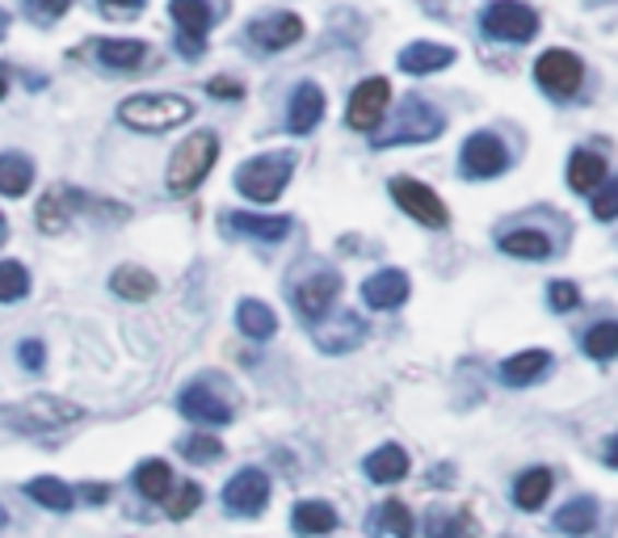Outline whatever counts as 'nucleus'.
<instances>
[{"label": "nucleus", "instance_id": "1", "mask_svg": "<svg viewBox=\"0 0 618 538\" xmlns=\"http://www.w3.org/2000/svg\"><path fill=\"white\" fill-rule=\"evenodd\" d=\"M215 161H219V134L215 131H194L177 143V152H173V161H168L164 182H168V189H173L177 198H186V194H194V189L207 182V173L215 168Z\"/></svg>", "mask_w": 618, "mask_h": 538}, {"label": "nucleus", "instance_id": "2", "mask_svg": "<svg viewBox=\"0 0 618 538\" xmlns=\"http://www.w3.org/2000/svg\"><path fill=\"white\" fill-rule=\"evenodd\" d=\"M118 118L135 127V131H168V127H182L194 118V102L182 97V93H139V97H127L118 106Z\"/></svg>", "mask_w": 618, "mask_h": 538}, {"label": "nucleus", "instance_id": "3", "mask_svg": "<svg viewBox=\"0 0 618 538\" xmlns=\"http://www.w3.org/2000/svg\"><path fill=\"white\" fill-rule=\"evenodd\" d=\"M295 173V156L291 152H266V156H253L236 168V189L253 202H273L287 182Z\"/></svg>", "mask_w": 618, "mask_h": 538}, {"label": "nucleus", "instance_id": "4", "mask_svg": "<svg viewBox=\"0 0 618 538\" xmlns=\"http://www.w3.org/2000/svg\"><path fill=\"white\" fill-rule=\"evenodd\" d=\"M480 26L497 43H530L538 34V13L522 0H492L480 13Z\"/></svg>", "mask_w": 618, "mask_h": 538}, {"label": "nucleus", "instance_id": "5", "mask_svg": "<svg viewBox=\"0 0 618 538\" xmlns=\"http://www.w3.org/2000/svg\"><path fill=\"white\" fill-rule=\"evenodd\" d=\"M392 198H396V207H400L404 215H412L417 223H425V227H446L451 223L446 202L425 182H417V177H392Z\"/></svg>", "mask_w": 618, "mask_h": 538}, {"label": "nucleus", "instance_id": "6", "mask_svg": "<svg viewBox=\"0 0 618 538\" xmlns=\"http://www.w3.org/2000/svg\"><path fill=\"white\" fill-rule=\"evenodd\" d=\"M535 81H538V89H547L551 97H572V93L581 89V81H585V63H581V55L576 51L551 47V51L538 55Z\"/></svg>", "mask_w": 618, "mask_h": 538}, {"label": "nucleus", "instance_id": "7", "mask_svg": "<svg viewBox=\"0 0 618 538\" xmlns=\"http://www.w3.org/2000/svg\"><path fill=\"white\" fill-rule=\"evenodd\" d=\"M13 425H22L26 433H47V430H63V425H72L77 417H81V408L68 400H55V396H34L26 400L22 408H13V412H4Z\"/></svg>", "mask_w": 618, "mask_h": 538}, {"label": "nucleus", "instance_id": "8", "mask_svg": "<svg viewBox=\"0 0 618 538\" xmlns=\"http://www.w3.org/2000/svg\"><path fill=\"white\" fill-rule=\"evenodd\" d=\"M387 106H392V84L383 81V77H371V81H362L353 89L346 122H350L353 131H375L378 122H383V114H387Z\"/></svg>", "mask_w": 618, "mask_h": 538}, {"label": "nucleus", "instance_id": "9", "mask_svg": "<svg viewBox=\"0 0 618 538\" xmlns=\"http://www.w3.org/2000/svg\"><path fill=\"white\" fill-rule=\"evenodd\" d=\"M269 501V476L261 467H244L241 476H232L223 488V505L241 517H257Z\"/></svg>", "mask_w": 618, "mask_h": 538}, {"label": "nucleus", "instance_id": "10", "mask_svg": "<svg viewBox=\"0 0 618 538\" xmlns=\"http://www.w3.org/2000/svg\"><path fill=\"white\" fill-rule=\"evenodd\" d=\"M463 168L471 177H501L510 168V152L492 131H476L463 143Z\"/></svg>", "mask_w": 618, "mask_h": 538}, {"label": "nucleus", "instance_id": "11", "mask_svg": "<svg viewBox=\"0 0 618 538\" xmlns=\"http://www.w3.org/2000/svg\"><path fill=\"white\" fill-rule=\"evenodd\" d=\"M337 295H341V273H333V269L312 273L307 282H299V286H295L299 316H303V320H324V316L333 312Z\"/></svg>", "mask_w": 618, "mask_h": 538}, {"label": "nucleus", "instance_id": "12", "mask_svg": "<svg viewBox=\"0 0 618 538\" xmlns=\"http://www.w3.org/2000/svg\"><path fill=\"white\" fill-rule=\"evenodd\" d=\"M248 38L257 47H266V51H287V47H295L299 38H303V22H299L295 13H269V17H257L248 26Z\"/></svg>", "mask_w": 618, "mask_h": 538}, {"label": "nucleus", "instance_id": "13", "mask_svg": "<svg viewBox=\"0 0 618 538\" xmlns=\"http://www.w3.org/2000/svg\"><path fill=\"white\" fill-rule=\"evenodd\" d=\"M177 408L186 412L189 421H202V425H228V421H232V404L223 400L219 391H211L207 383H194V387H186Z\"/></svg>", "mask_w": 618, "mask_h": 538}, {"label": "nucleus", "instance_id": "14", "mask_svg": "<svg viewBox=\"0 0 618 538\" xmlns=\"http://www.w3.org/2000/svg\"><path fill=\"white\" fill-rule=\"evenodd\" d=\"M320 118H324V89L320 84H312V81H303L291 93V109H287V127L295 134H307V131H316L320 127Z\"/></svg>", "mask_w": 618, "mask_h": 538}, {"label": "nucleus", "instance_id": "15", "mask_svg": "<svg viewBox=\"0 0 618 538\" xmlns=\"http://www.w3.org/2000/svg\"><path fill=\"white\" fill-rule=\"evenodd\" d=\"M362 299L375 307V312H392L408 299V273L400 269H378L362 282Z\"/></svg>", "mask_w": 618, "mask_h": 538}, {"label": "nucleus", "instance_id": "16", "mask_svg": "<svg viewBox=\"0 0 618 538\" xmlns=\"http://www.w3.org/2000/svg\"><path fill=\"white\" fill-rule=\"evenodd\" d=\"M451 63H455V47H446V43H408L400 51V68L408 77H430Z\"/></svg>", "mask_w": 618, "mask_h": 538}, {"label": "nucleus", "instance_id": "17", "mask_svg": "<svg viewBox=\"0 0 618 538\" xmlns=\"http://www.w3.org/2000/svg\"><path fill=\"white\" fill-rule=\"evenodd\" d=\"M72 207H77V194H68L63 186H51L47 189V198H38V227L43 232H68V223H72Z\"/></svg>", "mask_w": 618, "mask_h": 538}, {"label": "nucleus", "instance_id": "18", "mask_svg": "<svg viewBox=\"0 0 618 538\" xmlns=\"http://www.w3.org/2000/svg\"><path fill=\"white\" fill-rule=\"evenodd\" d=\"M602 182H606V161L597 152H590V148H576L568 156V186L576 189V194H593Z\"/></svg>", "mask_w": 618, "mask_h": 538}, {"label": "nucleus", "instance_id": "19", "mask_svg": "<svg viewBox=\"0 0 618 538\" xmlns=\"http://www.w3.org/2000/svg\"><path fill=\"white\" fill-rule=\"evenodd\" d=\"M366 476L375 480V484H400L404 476H408V455H404V446H378V451H371L366 455Z\"/></svg>", "mask_w": 618, "mask_h": 538}, {"label": "nucleus", "instance_id": "20", "mask_svg": "<svg viewBox=\"0 0 618 538\" xmlns=\"http://www.w3.org/2000/svg\"><path fill=\"white\" fill-rule=\"evenodd\" d=\"M551 366V353L547 350H526V353H513L501 362V378L510 383V387H526V383H535L543 378V371Z\"/></svg>", "mask_w": 618, "mask_h": 538}, {"label": "nucleus", "instance_id": "21", "mask_svg": "<svg viewBox=\"0 0 618 538\" xmlns=\"http://www.w3.org/2000/svg\"><path fill=\"white\" fill-rule=\"evenodd\" d=\"M236 324H241L244 337H253V341H269L278 332V316H273V307L261 303V299H244L241 307H236Z\"/></svg>", "mask_w": 618, "mask_h": 538}, {"label": "nucleus", "instance_id": "22", "mask_svg": "<svg viewBox=\"0 0 618 538\" xmlns=\"http://www.w3.org/2000/svg\"><path fill=\"white\" fill-rule=\"evenodd\" d=\"M34 186V164L22 152H0V194L4 198H22Z\"/></svg>", "mask_w": 618, "mask_h": 538}, {"label": "nucleus", "instance_id": "23", "mask_svg": "<svg viewBox=\"0 0 618 538\" xmlns=\"http://www.w3.org/2000/svg\"><path fill=\"white\" fill-rule=\"evenodd\" d=\"M551 484H556V476H551L547 467H530V471L517 480V488H513V505L526 513L543 510V501L551 496Z\"/></svg>", "mask_w": 618, "mask_h": 538}, {"label": "nucleus", "instance_id": "24", "mask_svg": "<svg viewBox=\"0 0 618 538\" xmlns=\"http://www.w3.org/2000/svg\"><path fill=\"white\" fill-rule=\"evenodd\" d=\"M109 291L118 299H131V303H139V299H152L156 295V278L148 273L143 266H118L114 269V278H109Z\"/></svg>", "mask_w": 618, "mask_h": 538}, {"label": "nucleus", "instance_id": "25", "mask_svg": "<svg viewBox=\"0 0 618 538\" xmlns=\"http://www.w3.org/2000/svg\"><path fill=\"white\" fill-rule=\"evenodd\" d=\"M26 496L30 501H38L43 510H72L77 505V488H68L63 480H55V476H38V480H30L26 484Z\"/></svg>", "mask_w": 618, "mask_h": 538}, {"label": "nucleus", "instance_id": "26", "mask_svg": "<svg viewBox=\"0 0 618 538\" xmlns=\"http://www.w3.org/2000/svg\"><path fill=\"white\" fill-rule=\"evenodd\" d=\"M438 131H442V114L430 106H421V102H408L400 134H392L387 143H400V139H433Z\"/></svg>", "mask_w": 618, "mask_h": 538}, {"label": "nucleus", "instance_id": "27", "mask_svg": "<svg viewBox=\"0 0 618 538\" xmlns=\"http://www.w3.org/2000/svg\"><path fill=\"white\" fill-rule=\"evenodd\" d=\"M593 522H597V505L590 496H576V501H568L564 510L556 513V530L568 538H585L593 530Z\"/></svg>", "mask_w": 618, "mask_h": 538}, {"label": "nucleus", "instance_id": "28", "mask_svg": "<svg viewBox=\"0 0 618 538\" xmlns=\"http://www.w3.org/2000/svg\"><path fill=\"white\" fill-rule=\"evenodd\" d=\"M291 522H295L299 535H328V530H337V510L324 501H299Z\"/></svg>", "mask_w": 618, "mask_h": 538}, {"label": "nucleus", "instance_id": "29", "mask_svg": "<svg viewBox=\"0 0 618 538\" xmlns=\"http://www.w3.org/2000/svg\"><path fill=\"white\" fill-rule=\"evenodd\" d=\"M168 13L177 17V26L186 30V43L194 47L207 26H211V9H207V0H168Z\"/></svg>", "mask_w": 618, "mask_h": 538}, {"label": "nucleus", "instance_id": "30", "mask_svg": "<svg viewBox=\"0 0 618 538\" xmlns=\"http://www.w3.org/2000/svg\"><path fill=\"white\" fill-rule=\"evenodd\" d=\"M501 253L526 257V261H543V257H551V241L543 232H535V227H517V232L501 236Z\"/></svg>", "mask_w": 618, "mask_h": 538}, {"label": "nucleus", "instance_id": "31", "mask_svg": "<svg viewBox=\"0 0 618 538\" xmlns=\"http://www.w3.org/2000/svg\"><path fill=\"white\" fill-rule=\"evenodd\" d=\"M135 488H139L143 496H152V501H164V496L173 492V467L161 463V458L139 463V471H135Z\"/></svg>", "mask_w": 618, "mask_h": 538}, {"label": "nucleus", "instance_id": "32", "mask_svg": "<svg viewBox=\"0 0 618 538\" xmlns=\"http://www.w3.org/2000/svg\"><path fill=\"white\" fill-rule=\"evenodd\" d=\"M97 55H102V63H109V68H139L148 59V47L139 38H106L97 47Z\"/></svg>", "mask_w": 618, "mask_h": 538}, {"label": "nucleus", "instance_id": "33", "mask_svg": "<svg viewBox=\"0 0 618 538\" xmlns=\"http://www.w3.org/2000/svg\"><path fill=\"white\" fill-rule=\"evenodd\" d=\"M232 227L244 236H257V241H282L291 232V219L287 215H232Z\"/></svg>", "mask_w": 618, "mask_h": 538}, {"label": "nucleus", "instance_id": "34", "mask_svg": "<svg viewBox=\"0 0 618 538\" xmlns=\"http://www.w3.org/2000/svg\"><path fill=\"white\" fill-rule=\"evenodd\" d=\"M581 346H585V353H590V358H597V362H610V358H618V320L593 324Z\"/></svg>", "mask_w": 618, "mask_h": 538}, {"label": "nucleus", "instance_id": "35", "mask_svg": "<svg viewBox=\"0 0 618 538\" xmlns=\"http://www.w3.org/2000/svg\"><path fill=\"white\" fill-rule=\"evenodd\" d=\"M30 295V273L22 261H0V303H18Z\"/></svg>", "mask_w": 618, "mask_h": 538}, {"label": "nucleus", "instance_id": "36", "mask_svg": "<svg viewBox=\"0 0 618 538\" xmlns=\"http://www.w3.org/2000/svg\"><path fill=\"white\" fill-rule=\"evenodd\" d=\"M378 526H383L392 538H412V513H408L404 501H383V510H378Z\"/></svg>", "mask_w": 618, "mask_h": 538}, {"label": "nucleus", "instance_id": "37", "mask_svg": "<svg viewBox=\"0 0 618 538\" xmlns=\"http://www.w3.org/2000/svg\"><path fill=\"white\" fill-rule=\"evenodd\" d=\"M182 455H186L189 463H207V458L223 455V442H219L215 433H194V437L182 442Z\"/></svg>", "mask_w": 618, "mask_h": 538}, {"label": "nucleus", "instance_id": "38", "mask_svg": "<svg viewBox=\"0 0 618 538\" xmlns=\"http://www.w3.org/2000/svg\"><path fill=\"white\" fill-rule=\"evenodd\" d=\"M590 207H593V219H602V223L618 219V182H602V186L593 189Z\"/></svg>", "mask_w": 618, "mask_h": 538}, {"label": "nucleus", "instance_id": "39", "mask_svg": "<svg viewBox=\"0 0 618 538\" xmlns=\"http://www.w3.org/2000/svg\"><path fill=\"white\" fill-rule=\"evenodd\" d=\"M198 501H202V488L182 484L177 492H173V501H168V517H189V513L198 510Z\"/></svg>", "mask_w": 618, "mask_h": 538}, {"label": "nucleus", "instance_id": "40", "mask_svg": "<svg viewBox=\"0 0 618 538\" xmlns=\"http://www.w3.org/2000/svg\"><path fill=\"white\" fill-rule=\"evenodd\" d=\"M547 295H551V307H556V312H572V307L581 303L576 282H551V286H547Z\"/></svg>", "mask_w": 618, "mask_h": 538}, {"label": "nucleus", "instance_id": "41", "mask_svg": "<svg viewBox=\"0 0 618 538\" xmlns=\"http://www.w3.org/2000/svg\"><path fill=\"white\" fill-rule=\"evenodd\" d=\"M68 4H72V0H26L30 17H38V22H55V17H63V13H68Z\"/></svg>", "mask_w": 618, "mask_h": 538}, {"label": "nucleus", "instance_id": "42", "mask_svg": "<svg viewBox=\"0 0 618 538\" xmlns=\"http://www.w3.org/2000/svg\"><path fill=\"white\" fill-rule=\"evenodd\" d=\"M77 496H84L89 505H102V501H109V484H84L77 488Z\"/></svg>", "mask_w": 618, "mask_h": 538}, {"label": "nucleus", "instance_id": "43", "mask_svg": "<svg viewBox=\"0 0 618 538\" xmlns=\"http://www.w3.org/2000/svg\"><path fill=\"white\" fill-rule=\"evenodd\" d=\"M22 362H26L30 371H38V366H43V346H38V341H26V346H22Z\"/></svg>", "mask_w": 618, "mask_h": 538}, {"label": "nucleus", "instance_id": "44", "mask_svg": "<svg viewBox=\"0 0 618 538\" xmlns=\"http://www.w3.org/2000/svg\"><path fill=\"white\" fill-rule=\"evenodd\" d=\"M109 13H139L143 9V0H102Z\"/></svg>", "mask_w": 618, "mask_h": 538}, {"label": "nucleus", "instance_id": "45", "mask_svg": "<svg viewBox=\"0 0 618 538\" xmlns=\"http://www.w3.org/2000/svg\"><path fill=\"white\" fill-rule=\"evenodd\" d=\"M211 93H228V97H241L244 89H241V84H232V81H211Z\"/></svg>", "mask_w": 618, "mask_h": 538}, {"label": "nucleus", "instance_id": "46", "mask_svg": "<svg viewBox=\"0 0 618 538\" xmlns=\"http://www.w3.org/2000/svg\"><path fill=\"white\" fill-rule=\"evenodd\" d=\"M606 467H615L618 471V433L610 437V446H606Z\"/></svg>", "mask_w": 618, "mask_h": 538}, {"label": "nucleus", "instance_id": "47", "mask_svg": "<svg viewBox=\"0 0 618 538\" xmlns=\"http://www.w3.org/2000/svg\"><path fill=\"white\" fill-rule=\"evenodd\" d=\"M4 34H9V13L0 9V43H4Z\"/></svg>", "mask_w": 618, "mask_h": 538}, {"label": "nucleus", "instance_id": "48", "mask_svg": "<svg viewBox=\"0 0 618 538\" xmlns=\"http://www.w3.org/2000/svg\"><path fill=\"white\" fill-rule=\"evenodd\" d=\"M4 93H9V77H4V72H0V97H4Z\"/></svg>", "mask_w": 618, "mask_h": 538}, {"label": "nucleus", "instance_id": "49", "mask_svg": "<svg viewBox=\"0 0 618 538\" xmlns=\"http://www.w3.org/2000/svg\"><path fill=\"white\" fill-rule=\"evenodd\" d=\"M4 236H9V227H4V215H0V241H4Z\"/></svg>", "mask_w": 618, "mask_h": 538}]
</instances>
